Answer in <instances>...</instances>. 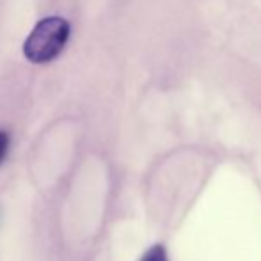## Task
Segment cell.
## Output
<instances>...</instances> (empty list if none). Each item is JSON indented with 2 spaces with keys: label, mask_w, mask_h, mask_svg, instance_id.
<instances>
[{
  "label": "cell",
  "mask_w": 261,
  "mask_h": 261,
  "mask_svg": "<svg viewBox=\"0 0 261 261\" xmlns=\"http://www.w3.org/2000/svg\"><path fill=\"white\" fill-rule=\"evenodd\" d=\"M69 21L61 16L43 18L23 43V55L34 64L50 62L62 52L69 39Z\"/></svg>",
  "instance_id": "cell-1"
},
{
  "label": "cell",
  "mask_w": 261,
  "mask_h": 261,
  "mask_svg": "<svg viewBox=\"0 0 261 261\" xmlns=\"http://www.w3.org/2000/svg\"><path fill=\"white\" fill-rule=\"evenodd\" d=\"M141 261H167V252L162 245H153Z\"/></svg>",
  "instance_id": "cell-2"
},
{
  "label": "cell",
  "mask_w": 261,
  "mask_h": 261,
  "mask_svg": "<svg viewBox=\"0 0 261 261\" xmlns=\"http://www.w3.org/2000/svg\"><path fill=\"white\" fill-rule=\"evenodd\" d=\"M7 148H9V137H7L6 132H0V162L6 156Z\"/></svg>",
  "instance_id": "cell-3"
}]
</instances>
